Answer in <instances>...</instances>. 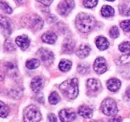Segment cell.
<instances>
[{
	"instance_id": "obj_1",
	"label": "cell",
	"mask_w": 130,
	"mask_h": 122,
	"mask_svg": "<svg viewBox=\"0 0 130 122\" xmlns=\"http://www.w3.org/2000/svg\"><path fill=\"white\" fill-rule=\"evenodd\" d=\"M95 18L93 16L86 14V13H80L76 17V27L80 32L87 33L91 31L95 26Z\"/></svg>"
},
{
	"instance_id": "obj_2",
	"label": "cell",
	"mask_w": 130,
	"mask_h": 122,
	"mask_svg": "<svg viewBox=\"0 0 130 122\" xmlns=\"http://www.w3.org/2000/svg\"><path fill=\"white\" fill-rule=\"evenodd\" d=\"M59 88L65 97L69 99H74L78 95V80L76 78L67 79L60 84Z\"/></svg>"
},
{
	"instance_id": "obj_3",
	"label": "cell",
	"mask_w": 130,
	"mask_h": 122,
	"mask_svg": "<svg viewBox=\"0 0 130 122\" xmlns=\"http://www.w3.org/2000/svg\"><path fill=\"white\" fill-rule=\"evenodd\" d=\"M101 111L108 116H113L115 114H117L118 108H117L116 102L111 98L105 99L101 104Z\"/></svg>"
},
{
	"instance_id": "obj_4",
	"label": "cell",
	"mask_w": 130,
	"mask_h": 122,
	"mask_svg": "<svg viewBox=\"0 0 130 122\" xmlns=\"http://www.w3.org/2000/svg\"><path fill=\"white\" fill-rule=\"evenodd\" d=\"M41 120V113L34 105L27 107L24 111V121L36 122Z\"/></svg>"
},
{
	"instance_id": "obj_5",
	"label": "cell",
	"mask_w": 130,
	"mask_h": 122,
	"mask_svg": "<svg viewBox=\"0 0 130 122\" xmlns=\"http://www.w3.org/2000/svg\"><path fill=\"white\" fill-rule=\"evenodd\" d=\"M74 0H63L58 5V12L63 16L68 15L74 8Z\"/></svg>"
},
{
	"instance_id": "obj_6",
	"label": "cell",
	"mask_w": 130,
	"mask_h": 122,
	"mask_svg": "<svg viewBox=\"0 0 130 122\" xmlns=\"http://www.w3.org/2000/svg\"><path fill=\"white\" fill-rule=\"evenodd\" d=\"M38 56L40 57V59L43 61L44 63H46L47 65L51 64L52 61L54 59V55H53V52H51L48 49H45V48H41L38 50L37 52Z\"/></svg>"
},
{
	"instance_id": "obj_7",
	"label": "cell",
	"mask_w": 130,
	"mask_h": 122,
	"mask_svg": "<svg viewBox=\"0 0 130 122\" xmlns=\"http://www.w3.org/2000/svg\"><path fill=\"white\" fill-rule=\"evenodd\" d=\"M59 117H60V120L63 122L74 121L76 119V113L73 110L63 109L59 112Z\"/></svg>"
},
{
	"instance_id": "obj_8",
	"label": "cell",
	"mask_w": 130,
	"mask_h": 122,
	"mask_svg": "<svg viewBox=\"0 0 130 122\" xmlns=\"http://www.w3.org/2000/svg\"><path fill=\"white\" fill-rule=\"evenodd\" d=\"M93 68H94L95 72L98 73V74H102V73L106 72V70H107V65H106L105 59L102 58V57L96 58V60L94 61V64H93Z\"/></svg>"
},
{
	"instance_id": "obj_9",
	"label": "cell",
	"mask_w": 130,
	"mask_h": 122,
	"mask_svg": "<svg viewBox=\"0 0 130 122\" xmlns=\"http://www.w3.org/2000/svg\"><path fill=\"white\" fill-rule=\"evenodd\" d=\"M1 28H2V31H3V34L8 36L11 34L12 32V26H11V22L8 18L2 16L1 17Z\"/></svg>"
},
{
	"instance_id": "obj_10",
	"label": "cell",
	"mask_w": 130,
	"mask_h": 122,
	"mask_svg": "<svg viewBox=\"0 0 130 122\" xmlns=\"http://www.w3.org/2000/svg\"><path fill=\"white\" fill-rule=\"evenodd\" d=\"M87 88H88V90L90 92L96 93V92L100 91V89H101V83H100L99 80L94 79V78L88 79V81H87Z\"/></svg>"
},
{
	"instance_id": "obj_11",
	"label": "cell",
	"mask_w": 130,
	"mask_h": 122,
	"mask_svg": "<svg viewBox=\"0 0 130 122\" xmlns=\"http://www.w3.org/2000/svg\"><path fill=\"white\" fill-rule=\"evenodd\" d=\"M43 79L41 77H35L31 81V89L35 93L40 92V90L43 88Z\"/></svg>"
},
{
	"instance_id": "obj_12",
	"label": "cell",
	"mask_w": 130,
	"mask_h": 122,
	"mask_svg": "<svg viewBox=\"0 0 130 122\" xmlns=\"http://www.w3.org/2000/svg\"><path fill=\"white\" fill-rule=\"evenodd\" d=\"M16 44L22 50H26L28 47H29V44H30V40L28 39V37L27 36H25V35H21V36H18L16 38Z\"/></svg>"
},
{
	"instance_id": "obj_13",
	"label": "cell",
	"mask_w": 130,
	"mask_h": 122,
	"mask_svg": "<svg viewBox=\"0 0 130 122\" xmlns=\"http://www.w3.org/2000/svg\"><path fill=\"white\" fill-rule=\"evenodd\" d=\"M30 28H32L34 30H39L42 28L43 26V20L37 15H34L32 19L30 20V24H29Z\"/></svg>"
},
{
	"instance_id": "obj_14",
	"label": "cell",
	"mask_w": 130,
	"mask_h": 122,
	"mask_svg": "<svg viewBox=\"0 0 130 122\" xmlns=\"http://www.w3.org/2000/svg\"><path fill=\"white\" fill-rule=\"evenodd\" d=\"M56 40H57V36L52 31H48V32H46L45 34L42 35V41L45 42V43L53 44V43L56 42Z\"/></svg>"
},
{
	"instance_id": "obj_15",
	"label": "cell",
	"mask_w": 130,
	"mask_h": 122,
	"mask_svg": "<svg viewBox=\"0 0 130 122\" xmlns=\"http://www.w3.org/2000/svg\"><path fill=\"white\" fill-rule=\"evenodd\" d=\"M121 86V82L118 80V79H115V78H112V79H109L107 81V87L110 91L115 92L117 91Z\"/></svg>"
},
{
	"instance_id": "obj_16",
	"label": "cell",
	"mask_w": 130,
	"mask_h": 122,
	"mask_svg": "<svg viewBox=\"0 0 130 122\" xmlns=\"http://www.w3.org/2000/svg\"><path fill=\"white\" fill-rule=\"evenodd\" d=\"M78 113H79V115H81L84 118H90L92 116L93 111L90 107L86 106V105H82L78 108Z\"/></svg>"
},
{
	"instance_id": "obj_17",
	"label": "cell",
	"mask_w": 130,
	"mask_h": 122,
	"mask_svg": "<svg viewBox=\"0 0 130 122\" xmlns=\"http://www.w3.org/2000/svg\"><path fill=\"white\" fill-rule=\"evenodd\" d=\"M95 43H96V46L98 47V49H100V50H105V49H107V48L109 47V42H108V40H107L105 37H103V36L97 37Z\"/></svg>"
},
{
	"instance_id": "obj_18",
	"label": "cell",
	"mask_w": 130,
	"mask_h": 122,
	"mask_svg": "<svg viewBox=\"0 0 130 122\" xmlns=\"http://www.w3.org/2000/svg\"><path fill=\"white\" fill-rule=\"evenodd\" d=\"M90 47L88 45H81L77 50V56L80 58H85L90 53Z\"/></svg>"
},
{
	"instance_id": "obj_19",
	"label": "cell",
	"mask_w": 130,
	"mask_h": 122,
	"mask_svg": "<svg viewBox=\"0 0 130 122\" xmlns=\"http://www.w3.org/2000/svg\"><path fill=\"white\" fill-rule=\"evenodd\" d=\"M101 15L103 17H112L114 15V9L111 6H108V5H105L101 8Z\"/></svg>"
},
{
	"instance_id": "obj_20",
	"label": "cell",
	"mask_w": 130,
	"mask_h": 122,
	"mask_svg": "<svg viewBox=\"0 0 130 122\" xmlns=\"http://www.w3.org/2000/svg\"><path fill=\"white\" fill-rule=\"evenodd\" d=\"M74 49V42L72 40H66L63 43V51L65 53H71Z\"/></svg>"
},
{
	"instance_id": "obj_21",
	"label": "cell",
	"mask_w": 130,
	"mask_h": 122,
	"mask_svg": "<svg viewBox=\"0 0 130 122\" xmlns=\"http://www.w3.org/2000/svg\"><path fill=\"white\" fill-rule=\"evenodd\" d=\"M71 66H72V62L69 60H65L64 59V60H61L59 63V69L63 72L68 71L71 68Z\"/></svg>"
},
{
	"instance_id": "obj_22",
	"label": "cell",
	"mask_w": 130,
	"mask_h": 122,
	"mask_svg": "<svg viewBox=\"0 0 130 122\" xmlns=\"http://www.w3.org/2000/svg\"><path fill=\"white\" fill-rule=\"evenodd\" d=\"M119 50L124 53L125 55L129 56L130 55V42H123L119 45Z\"/></svg>"
},
{
	"instance_id": "obj_23",
	"label": "cell",
	"mask_w": 130,
	"mask_h": 122,
	"mask_svg": "<svg viewBox=\"0 0 130 122\" xmlns=\"http://www.w3.org/2000/svg\"><path fill=\"white\" fill-rule=\"evenodd\" d=\"M48 100L51 104L55 105V104H57V103L60 101V96H59L56 92H52V93L50 94V96H49Z\"/></svg>"
},
{
	"instance_id": "obj_24",
	"label": "cell",
	"mask_w": 130,
	"mask_h": 122,
	"mask_svg": "<svg viewBox=\"0 0 130 122\" xmlns=\"http://www.w3.org/2000/svg\"><path fill=\"white\" fill-rule=\"evenodd\" d=\"M40 65V62L38 59H31L26 62V67L29 69H35Z\"/></svg>"
},
{
	"instance_id": "obj_25",
	"label": "cell",
	"mask_w": 130,
	"mask_h": 122,
	"mask_svg": "<svg viewBox=\"0 0 130 122\" xmlns=\"http://www.w3.org/2000/svg\"><path fill=\"white\" fill-rule=\"evenodd\" d=\"M97 3H98V0H84V2H83L84 6L86 8H89V9L94 8L97 5Z\"/></svg>"
},
{
	"instance_id": "obj_26",
	"label": "cell",
	"mask_w": 130,
	"mask_h": 122,
	"mask_svg": "<svg viewBox=\"0 0 130 122\" xmlns=\"http://www.w3.org/2000/svg\"><path fill=\"white\" fill-rule=\"evenodd\" d=\"M0 104H1V118H5L9 113V108H8L7 105H5L4 102H2V101L0 102Z\"/></svg>"
},
{
	"instance_id": "obj_27",
	"label": "cell",
	"mask_w": 130,
	"mask_h": 122,
	"mask_svg": "<svg viewBox=\"0 0 130 122\" xmlns=\"http://www.w3.org/2000/svg\"><path fill=\"white\" fill-rule=\"evenodd\" d=\"M119 10H120L121 15L130 16V7H128V6H126V5H120L119 6Z\"/></svg>"
},
{
	"instance_id": "obj_28",
	"label": "cell",
	"mask_w": 130,
	"mask_h": 122,
	"mask_svg": "<svg viewBox=\"0 0 130 122\" xmlns=\"http://www.w3.org/2000/svg\"><path fill=\"white\" fill-rule=\"evenodd\" d=\"M1 9H2L5 13H7V14H11V13H12V8H11L7 3H5L4 1H1Z\"/></svg>"
},
{
	"instance_id": "obj_29",
	"label": "cell",
	"mask_w": 130,
	"mask_h": 122,
	"mask_svg": "<svg viewBox=\"0 0 130 122\" xmlns=\"http://www.w3.org/2000/svg\"><path fill=\"white\" fill-rule=\"evenodd\" d=\"M120 26L121 28L126 32H130V20H124V21H121L120 23Z\"/></svg>"
},
{
	"instance_id": "obj_30",
	"label": "cell",
	"mask_w": 130,
	"mask_h": 122,
	"mask_svg": "<svg viewBox=\"0 0 130 122\" xmlns=\"http://www.w3.org/2000/svg\"><path fill=\"white\" fill-rule=\"evenodd\" d=\"M88 69H89L88 66L85 65V64H80L78 66V72L80 74H86V73H88Z\"/></svg>"
},
{
	"instance_id": "obj_31",
	"label": "cell",
	"mask_w": 130,
	"mask_h": 122,
	"mask_svg": "<svg viewBox=\"0 0 130 122\" xmlns=\"http://www.w3.org/2000/svg\"><path fill=\"white\" fill-rule=\"evenodd\" d=\"M109 34H110V36L112 37V38H117L118 37V35H119V31H118V28L116 27V26H114L111 28V30L109 32Z\"/></svg>"
},
{
	"instance_id": "obj_32",
	"label": "cell",
	"mask_w": 130,
	"mask_h": 122,
	"mask_svg": "<svg viewBox=\"0 0 130 122\" xmlns=\"http://www.w3.org/2000/svg\"><path fill=\"white\" fill-rule=\"evenodd\" d=\"M4 46H5V49L8 50V51H13V50H14V47H13L12 43H11L10 41H6Z\"/></svg>"
},
{
	"instance_id": "obj_33",
	"label": "cell",
	"mask_w": 130,
	"mask_h": 122,
	"mask_svg": "<svg viewBox=\"0 0 130 122\" xmlns=\"http://www.w3.org/2000/svg\"><path fill=\"white\" fill-rule=\"evenodd\" d=\"M40 3H42V4H44V5H46V6H48L50 5L52 2H53V0H38Z\"/></svg>"
},
{
	"instance_id": "obj_34",
	"label": "cell",
	"mask_w": 130,
	"mask_h": 122,
	"mask_svg": "<svg viewBox=\"0 0 130 122\" xmlns=\"http://www.w3.org/2000/svg\"><path fill=\"white\" fill-rule=\"evenodd\" d=\"M48 120H49V121H54V122L57 121V119H56L55 115H54V114H52V113L48 115Z\"/></svg>"
},
{
	"instance_id": "obj_35",
	"label": "cell",
	"mask_w": 130,
	"mask_h": 122,
	"mask_svg": "<svg viewBox=\"0 0 130 122\" xmlns=\"http://www.w3.org/2000/svg\"><path fill=\"white\" fill-rule=\"evenodd\" d=\"M125 96H126V99L130 101V86L126 89V92H125Z\"/></svg>"
},
{
	"instance_id": "obj_36",
	"label": "cell",
	"mask_w": 130,
	"mask_h": 122,
	"mask_svg": "<svg viewBox=\"0 0 130 122\" xmlns=\"http://www.w3.org/2000/svg\"><path fill=\"white\" fill-rule=\"evenodd\" d=\"M15 1H16V2H18V3H23L25 0H15Z\"/></svg>"
},
{
	"instance_id": "obj_37",
	"label": "cell",
	"mask_w": 130,
	"mask_h": 122,
	"mask_svg": "<svg viewBox=\"0 0 130 122\" xmlns=\"http://www.w3.org/2000/svg\"><path fill=\"white\" fill-rule=\"evenodd\" d=\"M108 1H114V0H108Z\"/></svg>"
}]
</instances>
